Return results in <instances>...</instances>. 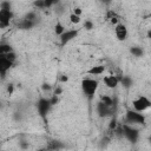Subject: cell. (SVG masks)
I'll return each instance as SVG.
<instances>
[{
    "mask_svg": "<svg viewBox=\"0 0 151 151\" xmlns=\"http://www.w3.org/2000/svg\"><path fill=\"white\" fill-rule=\"evenodd\" d=\"M98 88V81L91 78H85L81 80V90L85 94V97L88 100H92Z\"/></svg>",
    "mask_w": 151,
    "mask_h": 151,
    "instance_id": "obj_1",
    "label": "cell"
},
{
    "mask_svg": "<svg viewBox=\"0 0 151 151\" xmlns=\"http://www.w3.org/2000/svg\"><path fill=\"white\" fill-rule=\"evenodd\" d=\"M51 103H50V99L47 98H40L37 103V109H38V113L39 116L42 118V120L46 123L47 122V113L50 112V109H51Z\"/></svg>",
    "mask_w": 151,
    "mask_h": 151,
    "instance_id": "obj_2",
    "label": "cell"
},
{
    "mask_svg": "<svg viewBox=\"0 0 151 151\" xmlns=\"http://www.w3.org/2000/svg\"><path fill=\"white\" fill-rule=\"evenodd\" d=\"M122 127H123L124 137H125L129 142H131V143H133V144H134V143H137L138 137H139V131H138L137 129H134V127H132V126L127 125V124L122 125Z\"/></svg>",
    "mask_w": 151,
    "mask_h": 151,
    "instance_id": "obj_3",
    "label": "cell"
},
{
    "mask_svg": "<svg viewBox=\"0 0 151 151\" xmlns=\"http://www.w3.org/2000/svg\"><path fill=\"white\" fill-rule=\"evenodd\" d=\"M132 105L134 107V111L143 112V111L147 110L149 107H151V101L145 96H139L137 99H134L132 101Z\"/></svg>",
    "mask_w": 151,
    "mask_h": 151,
    "instance_id": "obj_4",
    "label": "cell"
},
{
    "mask_svg": "<svg viewBox=\"0 0 151 151\" xmlns=\"http://www.w3.org/2000/svg\"><path fill=\"white\" fill-rule=\"evenodd\" d=\"M125 119H126L127 123H131V124H144L145 123L144 114H142L138 111H131V110H129L126 112Z\"/></svg>",
    "mask_w": 151,
    "mask_h": 151,
    "instance_id": "obj_5",
    "label": "cell"
},
{
    "mask_svg": "<svg viewBox=\"0 0 151 151\" xmlns=\"http://www.w3.org/2000/svg\"><path fill=\"white\" fill-rule=\"evenodd\" d=\"M79 31L78 29H67L64 31L59 37H60V46H65L66 44H68L71 40H73L77 35H78Z\"/></svg>",
    "mask_w": 151,
    "mask_h": 151,
    "instance_id": "obj_6",
    "label": "cell"
},
{
    "mask_svg": "<svg viewBox=\"0 0 151 151\" xmlns=\"http://www.w3.org/2000/svg\"><path fill=\"white\" fill-rule=\"evenodd\" d=\"M12 66H13V63L9 61L6 58V54H0V76H1V78H5L6 77L7 71Z\"/></svg>",
    "mask_w": 151,
    "mask_h": 151,
    "instance_id": "obj_7",
    "label": "cell"
},
{
    "mask_svg": "<svg viewBox=\"0 0 151 151\" xmlns=\"http://www.w3.org/2000/svg\"><path fill=\"white\" fill-rule=\"evenodd\" d=\"M97 112L99 114V117L104 118V117H107V116H111L113 113V107L112 106H109L106 104H104L101 100L97 104Z\"/></svg>",
    "mask_w": 151,
    "mask_h": 151,
    "instance_id": "obj_8",
    "label": "cell"
},
{
    "mask_svg": "<svg viewBox=\"0 0 151 151\" xmlns=\"http://www.w3.org/2000/svg\"><path fill=\"white\" fill-rule=\"evenodd\" d=\"M12 17H13L12 11L0 9V28H6V27H8Z\"/></svg>",
    "mask_w": 151,
    "mask_h": 151,
    "instance_id": "obj_9",
    "label": "cell"
},
{
    "mask_svg": "<svg viewBox=\"0 0 151 151\" xmlns=\"http://www.w3.org/2000/svg\"><path fill=\"white\" fill-rule=\"evenodd\" d=\"M114 33H116L117 39L120 41H124L127 38V28L124 24H117L114 28Z\"/></svg>",
    "mask_w": 151,
    "mask_h": 151,
    "instance_id": "obj_10",
    "label": "cell"
},
{
    "mask_svg": "<svg viewBox=\"0 0 151 151\" xmlns=\"http://www.w3.org/2000/svg\"><path fill=\"white\" fill-rule=\"evenodd\" d=\"M118 83H119V79L116 77V76H106L104 77V84L106 85V87L109 88H116L118 86Z\"/></svg>",
    "mask_w": 151,
    "mask_h": 151,
    "instance_id": "obj_11",
    "label": "cell"
},
{
    "mask_svg": "<svg viewBox=\"0 0 151 151\" xmlns=\"http://www.w3.org/2000/svg\"><path fill=\"white\" fill-rule=\"evenodd\" d=\"M34 25H35L34 21H32V20H27V19L24 18V19L18 24V27H19L20 29H31Z\"/></svg>",
    "mask_w": 151,
    "mask_h": 151,
    "instance_id": "obj_12",
    "label": "cell"
},
{
    "mask_svg": "<svg viewBox=\"0 0 151 151\" xmlns=\"http://www.w3.org/2000/svg\"><path fill=\"white\" fill-rule=\"evenodd\" d=\"M104 71H105V67L103 65H98V66H92L90 70L86 71V73L87 74H91V76H99Z\"/></svg>",
    "mask_w": 151,
    "mask_h": 151,
    "instance_id": "obj_13",
    "label": "cell"
},
{
    "mask_svg": "<svg viewBox=\"0 0 151 151\" xmlns=\"http://www.w3.org/2000/svg\"><path fill=\"white\" fill-rule=\"evenodd\" d=\"M120 83H122V85H123L125 88H130V87L132 86V84H133V80H132V78H130L129 76H123V77L120 78Z\"/></svg>",
    "mask_w": 151,
    "mask_h": 151,
    "instance_id": "obj_14",
    "label": "cell"
},
{
    "mask_svg": "<svg viewBox=\"0 0 151 151\" xmlns=\"http://www.w3.org/2000/svg\"><path fill=\"white\" fill-rule=\"evenodd\" d=\"M130 52H131V54L133 55V57H143L144 55V51L140 48V47H137V46H133V47H131L130 48Z\"/></svg>",
    "mask_w": 151,
    "mask_h": 151,
    "instance_id": "obj_15",
    "label": "cell"
},
{
    "mask_svg": "<svg viewBox=\"0 0 151 151\" xmlns=\"http://www.w3.org/2000/svg\"><path fill=\"white\" fill-rule=\"evenodd\" d=\"M11 51H13V48H12V46L9 44H6V42H1L0 44V54H6V53H8Z\"/></svg>",
    "mask_w": 151,
    "mask_h": 151,
    "instance_id": "obj_16",
    "label": "cell"
},
{
    "mask_svg": "<svg viewBox=\"0 0 151 151\" xmlns=\"http://www.w3.org/2000/svg\"><path fill=\"white\" fill-rule=\"evenodd\" d=\"M64 31H65V26H64L61 22L57 21V24H55V26H54V33H55L57 35H60Z\"/></svg>",
    "mask_w": 151,
    "mask_h": 151,
    "instance_id": "obj_17",
    "label": "cell"
},
{
    "mask_svg": "<svg viewBox=\"0 0 151 151\" xmlns=\"http://www.w3.org/2000/svg\"><path fill=\"white\" fill-rule=\"evenodd\" d=\"M100 100H101L104 104H106V105L113 107V98H111V97H109V96H101V97H100Z\"/></svg>",
    "mask_w": 151,
    "mask_h": 151,
    "instance_id": "obj_18",
    "label": "cell"
},
{
    "mask_svg": "<svg viewBox=\"0 0 151 151\" xmlns=\"http://www.w3.org/2000/svg\"><path fill=\"white\" fill-rule=\"evenodd\" d=\"M52 144L50 146H47V149H51V150H58V149H64L65 146L61 144V142H51Z\"/></svg>",
    "mask_w": 151,
    "mask_h": 151,
    "instance_id": "obj_19",
    "label": "cell"
},
{
    "mask_svg": "<svg viewBox=\"0 0 151 151\" xmlns=\"http://www.w3.org/2000/svg\"><path fill=\"white\" fill-rule=\"evenodd\" d=\"M59 0H44V8H50L52 6H57Z\"/></svg>",
    "mask_w": 151,
    "mask_h": 151,
    "instance_id": "obj_20",
    "label": "cell"
},
{
    "mask_svg": "<svg viewBox=\"0 0 151 151\" xmlns=\"http://www.w3.org/2000/svg\"><path fill=\"white\" fill-rule=\"evenodd\" d=\"M0 9H6V11H11V9H12V5H11V2H9V1H7V0L2 1V2L0 4Z\"/></svg>",
    "mask_w": 151,
    "mask_h": 151,
    "instance_id": "obj_21",
    "label": "cell"
},
{
    "mask_svg": "<svg viewBox=\"0 0 151 151\" xmlns=\"http://www.w3.org/2000/svg\"><path fill=\"white\" fill-rule=\"evenodd\" d=\"M80 15H77V14H74V13H71L70 14V21L72 22V24H79L80 22Z\"/></svg>",
    "mask_w": 151,
    "mask_h": 151,
    "instance_id": "obj_22",
    "label": "cell"
},
{
    "mask_svg": "<svg viewBox=\"0 0 151 151\" xmlns=\"http://www.w3.org/2000/svg\"><path fill=\"white\" fill-rule=\"evenodd\" d=\"M6 58H7L9 61H12V63L14 64V61L17 60V54H15V52H14V51H11V52L6 53Z\"/></svg>",
    "mask_w": 151,
    "mask_h": 151,
    "instance_id": "obj_23",
    "label": "cell"
},
{
    "mask_svg": "<svg viewBox=\"0 0 151 151\" xmlns=\"http://www.w3.org/2000/svg\"><path fill=\"white\" fill-rule=\"evenodd\" d=\"M113 131H114V134L117 136V138L120 139V138L124 137V132H123V127H122V126H118V127L116 126V129H114Z\"/></svg>",
    "mask_w": 151,
    "mask_h": 151,
    "instance_id": "obj_24",
    "label": "cell"
},
{
    "mask_svg": "<svg viewBox=\"0 0 151 151\" xmlns=\"http://www.w3.org/2000/svg\"><path fill=\"white\" fill-rule=\"evenodd\" d=\"M84 28L87 29V31H91V29L94 28V24H93L91 20H85V22H84Z\"/></svg>",
    "mask_w": 151,
    "mask_h": 151,
    "instance_id": "obj_25",
    "label": "cell"
},
{
    "mask_svg": "<svg viewBox=\"0 0 151 151\" xmlns=\"http://www.w3.org/2000/svg\"><path fill=\"white\" fill-rule=\"evenodd\" d=\"M25 19H27V20H32V21L35 22V19H38V18H37V14H35L34 12H29V13H27V14L25 15Z\"/></svg>",
    "mask_w": 151,
    "mask_h": 151,
    "instance_id": "obj_26",
    "label": "cell"
},
{
    "mask_svg": "<svg viewBox=\"0 0 151 151\" xmlns=\"http://www.w3.org/2000/svg\"><path fill=\"white\" fill-rule=\"evenodd\" d=\"M41 88H42V91H44V92H48V91H51V90H52V86H51L48 83H42Z\"/></svg>",
    "mask_w": 151,
    "mask_h": 151,
    "instance_id": "obj_27",
    "label": "cell"
},
{
    "mask_svg": "<svg viewBox=\"0 0 151 151\" xmlns=\"http://www.w3.org/2000/svg\"><path fill=\"white\" fill-rule=\"evenodd\" d=\"M34 6L38 8H44V0H34Z\"/></svg>",
    "mask_w": 151,
    "mask_h": 151,
    "instance_id": "obj_28",
    "label": "cell"
},
{
    "mask_svg": "<svg viewBox=\"0 0 151 151\" xmlns=\"http://www.w3.org/2000/svg\"><path fill=\"white\" fill-rule=\"evenodd\" d=\"M50 103H51V105H55V104L58 103V96L53 94V96L50 98Z\"/></svg>",
    "mask_w": 151,
    "mask_h": 151,
    "instance_id": "obj_29",
    "label": "cell"
},
{
    "mask_svg": "<svg viewBox=\"0 0 151 151\" xmlns=\"http://www.w3.org/2000/svg\"><path fill=\"white\" fill-rule=\"evenodd\" d=\"M116 126H117V122H116V119H112V120L110 122L109 129H110V130H114V129H116Z\"/></svg>",
    "mask_w": 151,
    "mask_h": 151,
    "instance_id": "obj_30",
    "label": "cell"
},
{
    "mask_svg": "<svg viewBox=\"0 0 151 151\" xmlns=\"http://www.w3.org/2000/svg\"><path fill=\"white\" fill-rule=\"evenodd\" d=\"M13 91H14V85H13V84H8V86H7V92H8V94H12Z\"/></svg>",
    "mask_w": 151,
    "mask_h": 151,
    "instance_id": "obj_31",
    "label": "cell"
},
{
    "mask_svg": "<svg viewBox=\"0 0 151 151\" xmlns=\"http://www.w3.org/2000/svg\"><path fill=\"white\" fill-rule=\"evenodd\" d=\"M73 13L77 14V15H80L81 14V8L80 7H74L73 8Z\"/></svg>",
    "mask_w": 151,
    "mask_h": 151,
    "instance_id": "obj_32",
    "label": "cell"
},
{
    "mask_svg": "<svg viewBox=\"0 0 151 151\" xmlns=\"http://www.w3.org/2000/svg\"><path fill=\"white\" fill-rule=\"evenodd\" d=\"M110 22H111L112 25H117V24H118V19L113 15V17H111V18H110Z\"/></svg>",
    "mask_w": 151,
    "mask_h": 151,
    "instance_id": "obj_33",
    "label": "cell"
},
{
    "mask_svg": "<svg viewBox=\"0 0 151 151\" xmlns=\"http://www.w3.org/2000/svg\"><path fill=\"white\" fill-rule=\"evenodd\" d=\"M61 92H63V88H61L60 86L55 87V90H54V94H55V96H59V94H61Z\"/></svg>",
    "mask_w": 151,
    "mask_h": 151,
    "instance_id": "obj_34",
    "label": "cell"
},
{
    "mask_svg": "<svg viewBox=\"0 0 151 151\" xmlns=\"http://www.w3.org/2000/svg\"><path fill=\"white\" fill-rule=\"evenodd\" d=\"M20 147H21V149H27V147H28V143H26L25 140L21 142V143H20Z\"/></svg>",
    "mask_w": 151,
    "mask_h": 151,
    "instance_id": "obj_35",
    "label": "cell"
},
{
    "mask_svg": "<svg viewBox=\"0 0 151 151\" xmlns=\"http://www.w3.org/2000/svg\"><path fill=\"white\" fill-rule=\"evenodd\" d=\"M67 80H68V77H67V76H61V77H60V81H61V83H66Z\"/></svg>",
    "mask_w": 151,
    "mask_h": 151,
    "instance_id": "obj_36",
    "label": "cell"
},
{
    "mask_svg": "<svg viewBox=\"0 0 151 151\" xmlns=\"http://www.w3.org/2000/svg\"><path fill=\"white\" fill-rule=\"evenodd\" d=\"M101 4H104V5H110L111 2H112V0H99Z\"/></svg>",
    "mask_w": 151,
    "mask_h": 151,
    "instance_id": "obj_37",
    "label": "cell"
}]
</instances>
